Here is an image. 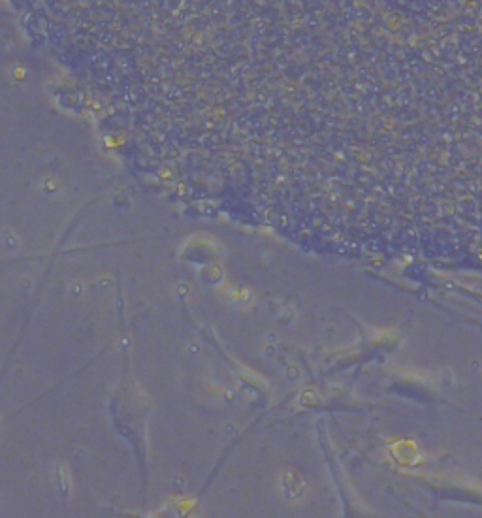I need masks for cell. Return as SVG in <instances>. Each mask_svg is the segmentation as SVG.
Returning a JSON list of instances; mask_svg holds the SVG:
<instances>
[]
</instances>
